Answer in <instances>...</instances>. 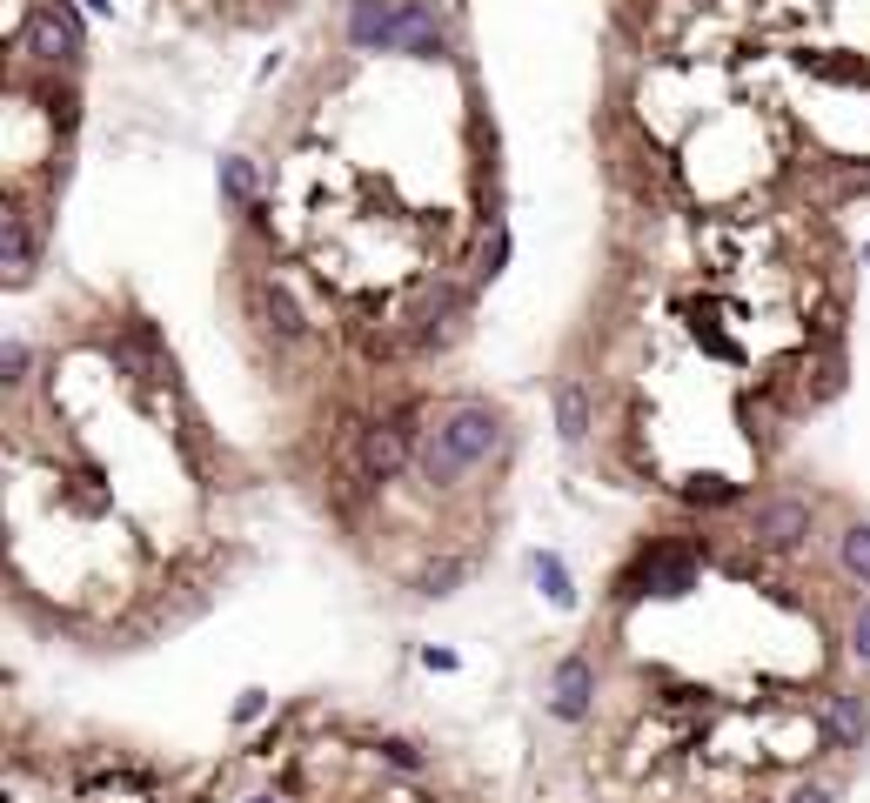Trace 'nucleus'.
<instances>
[{
  "instance_id": "3",
  "label": "nucleus",
  "mask_w": 870,
  "mask_h": 803,
  "mask_svg": "<svg viewBox=\"0 0 870 803\" xmlns=\"http://www.w3.org/2000/svg\"><path fill=\"white\" fill-rule=\"evenodd\" d=\"M556 428H563V442H583L589 436V389L576 382V375H563V382H556Z\"/></svg>"
},
{
  "instance_id": "2",
  "label": "nucleus",
  "mask_w": 870,
  "mask_h": 803,
  "mask_svg": "<svg viewBox=\"0 0 870 803\" xmlns=\"http://www.w3.org/2000/svg\"><path fill=\"white\" fill-rule=\"evenodd\" d=\"M824 730H831V749H863L870 736V689H831L824 696Z\"/></svg>"
},
{
  "instance_id": "8",
  "label": "nucleus",
  "mask_w": 870,
  "mask_h": 803,
  "mask_svg": "<svg viewBox=\"0 0 870 803\" xmlns=\"http://www.w3.org/2000/svg\"><path fill=\"white\" fill-rule=\"evenodd\" d=\"M863 261H870V248H863Z\"/></svg>"
},
{
  "instance_id": "7",
  "label": "nucleus",
  "mask_w": 870,
  "mask_h": 803,
  "mask_svg": "<svg viewBox=\"0 0 870 803\" xmlns=\"http://www.w3.org/2000/svg\"><path fill=\"white\" fill-rule=\"evenodd\" d=\"M850 650L870 663V597H863V603H857V616H850Z\"/></svg>"
},
{
  "instance_id": "6",
  "label": "nucleus",
  "mask_w": 870,
  "mask_h": 803,
  "mask_svg": "<svg viewBox=\"0 0 870 803\" xmlns=\"http://www.w3.org/2000/svg\"><path fill=\"white\" fill-rule=\"evenodd\" d=\"M536 582H542V597H550V603H576V589H569V563H563L556 550H542V556H536Z\"/></svg>"
},
{
  "instance_id": "5",
  "label": "nucleus",
  "mask_w": 870,
  "mask_h": 803,
  "mask_svg": "<svg viewBox=\"0 0 870 803\" xmlns=\"http://www.w3.org/2000/svg\"><path fill=\"white\" fill-rule=\"evenodd\" d=\"M837 563H844L850 582H870V522H850L837 535Z\"/></svg>"
},
{
  "instance_id": "1",
  "label": "nucleus",
  "mask_w": 870,
  "mask_h": 803,
  "mask_svg": "<svg viewBox=\"0 0 870 803\" xmlns=\"http://www.w3.org/2000/svg\"><path fill=\"white\" fill-rule=\"evenodd\" d=\"M589 710H596V657L576 650V657H563L550 670V717L556 723H583Z\"/></svg>"
},
{
  "instance_id": "4",
  "label": "nucleus",
  "mask_w": 870,
  "mask_h": 803,
  "mask_svg": "<svg viewBox=\"0 0 870 803\" xmlns=\"http://www.w3.org/2000/svg\"><path fill=\"white\" fill-rule=\"evenodd\" d=\"M222 201H228L235 214H255V161H248V154H228V161H222Z\"/></svg>"
}]
</instances>
